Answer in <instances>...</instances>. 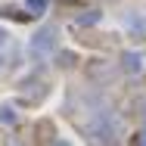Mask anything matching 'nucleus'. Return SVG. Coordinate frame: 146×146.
Masks as SVG:
<instances>
[{"mask_svg":"<svg viewBox=\"0 0 146 146\" xmlns=\"http://www.w3.org/2000/svg\"><path fill=\"white\" fill-rule=\"evenodd\" d=\"M100 19H103V13H100V9H90V13H84V16L75 19V28H90V25H96Z\"/></svg>","mask_w":146,"mask_h":146,"instance_id":"obj_3","label":"nucleus"},{"mask_svg":"<svg viewBox=\"0 0 146 146\" xmlns=\"http://www.w3.org/2000/svg\"><path fill=\"white\" fill-rule=\"evenodd\" d=\"M25 6H28L34 16H40V13H44V9L50 6V0H25Z\"/></svg>","mask_w":146,"mask_h":146,"instance_id":"obj_5","label":"nucleus"},{"mask_svg":"<svg viewBox=\"0 0 146 146\" xmlns=\"http://www.w3.org/2000/svg\"><path fill=\"white\" fill-rule=\"evenodd\" d=\"M0 121H3V124H16V121H19L16 109H13V106H0Z\"/></svg>","mask_w":146,"mask_h":146,"instance_id":"obj_4","label":"nucleus"},{"mask_svg":"<svg viewBox=\"0 0 146 146\" xmlns=\"http://www.w3.org/2000/svg\"><path fill=\"white\" fill-rule=\"evenodd\" d=\"M0 68H3V56H0Z\"/></svg>","mask_w":146,"mask_h":146,"instance_id":"obj_7","label":"nucleus"},{"mask_svg":"<svg viewBox=\"0 0 146 146\" xmlns=\"http://www.w3.org/2000/svg\"><path fill=\"white\" fill-rule=\"evenodd\" d=\"M56 47H59V31L53 28V25H47V28H40L31 37L28 53L34 59H50V53H56Z\"/></svg>","mask_w":146,"mask_h":146,"instance_id":"obj_1","label":"nucleus"},{"mask_svg":"<svg viewBox=\"0 0 146 146\" xmlns=\"http://www.w3.org/2000/svg\"><path fill=\"white\" fill-rule=\"evenodd\" d=\"M121 68H124L127 75H137V72L143 68V59H140V53H134V50H127V53L121 56Z\"/></svg>","mask_w":146,"mask_h":146,"instance_id":"obj_2","label":"nucleus"},{"mask_svg":"<svg viewBox=\"0 0 146 146\" xmlns=\"http://www.w3.org/2000/svg\"><path fill=\"white\" fill-rule=\"evenodd\" d=\"M6 40H9V31H6V28H0V47H3Z\"/></svg>","mask_w":146,"mask_h":146,"instance_id":"obj_6","label":"nucleus"}]
</instances>
